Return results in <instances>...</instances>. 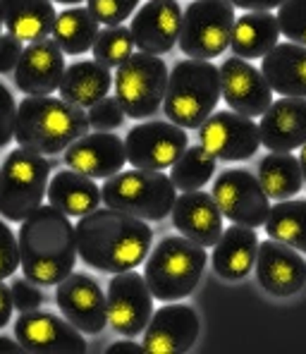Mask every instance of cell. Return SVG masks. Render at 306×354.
Listing matches in <instances>:
<instances>
[{
  "label": "cell",
  "instance_id": "obj_1",
  "mask_svg": "<svg viewBox=\"0 0 306 354\" xmlns=\"http://www.w3.org/2000/svg\"><path fill=\"white\" fill-rule=\"evenodd\" d=\"M75 235L79 259L103 273L139 268L153 244V230L146 221L108 206L82 216Z\"/></svg>",
  "mask_w": 306,
  "mask_h": 354
},
{
  "label": "cell",
  "instance_id": "obj_2",
  "mask_svg": "<svg viewBox=\"0 0 306 354\" xmlns=\"http://www.w3.org/2000/svg\"><path fill=\"white\" fill-rule=\"evenodd\" d=\"M19 266L24 278L41 288H53L77 263V235L70 216L41 204L19 225Z\"/></svg>",
  "mask_w": 306,
  "mask_h": 354
},
{
  "label": "cell",
  "instance_id": "obj_3",
  "mask_svg": "<svg viewBox=\"0 0 306 354\" xmlns=\"http://www.w3.org/2000/svg\"><path fill=\"white\" fill-rule=\"evenodd\" d=\"M89 132L84 108L55 96H24L15 118V139L22 149L41 156H58Z\"/></svg>",
  "mask_w": 306,
  "mask_h": 354
},
{
  "label": "cell",
  "instance_id": "obj_4",
  "mask_svg": "<svg viewBox=\"0 0 306 354\" xmlns=\"http://www.w3.org/2000/svg\"><path fill=\"white\" fill-rule=\"evenodd\" d=\"M220 101V72L211 60H180L168 75L163 111L173 124L199 129Z\"/></svg>",
  "mask_w": 306,
  "mask_h": 354
},
{
  "label": "cell",
  "instance_id": "obj_5",
  "mask_svg": "<svg viewBox=\"0 0 306 354\" xmlns=\"http://www.w3.org/2000/svg\"><path fill=\"white\" fill-rule=\"evenodd\" d=\"M209 254L206 247L182 235L163 237L146 257L144 280L158 301H180L189 297L204 275Z\"/></svg>",
  "mask_w": 306,
  "mask_h": 354
},
{
  "label": "cell",
  "instance_id": "obj_6",
  "mask_svg": "<svg viewBox=\"0 0 306 354\" xmlns=\"http://www.w3.org/2000/svg\"><path fill=\"white\" fill-rule=\"evenodd\" d=\"M178 199L175 185L160 170H120L101 187V201L108 208L129 213L142 221H163Z\"/></svg>",
  "mask_w": 306,
  "mask_h": 354
},
{
  "label": "cell",
  "instance_id": "obj_7",
  "mask_svg": "<svg viewBox=\"0 0 306 354\" xmlns=\"http://www.w3.org/2000/svg\"><path fill=\"white\" fill-rule=\"evenodd\" d=\"M50 182L48 158L17 147L0 165V218L22 223L46 199Z\"/></svg>",
  "mask_w": 306,
  "mask_h": 354
},
{
  "label": "cell",
  "instance_id": "obj_8",
  "mask_svg": "<svg viewBox=\"0 0 306 354\" xmlns=\"http://www.w3.org/2000/svg\"><path fill=\"white\" fill-rule=\"evenodd\" d=\"M235 19V5L230 0H191L180 22V50L194 60L218 58L230 46Z\"/></svg>",
  "mask_w": 306,
  "mask_h": 354
},
{
  "label": "cell",
  "instance_id": "obj_9",
  "mask_svg": "<svg viewBox=\"0 0 306 354\" xmlns=\"http://www.w3.org/2000/svg\"><path fill=\"white\" fill-rule=\"evenodd\" d=\"M168 65L151 53H132L115 70V98L132 120H149L158 113L168 86Z\"/></svg>",
  "mask_w": 306,
  "mask_h": 354
},
{
  "label": "cell",
  "instance_id": "obj_10",
  "mask_svg": "<svg viewBox=\"0 0 306 354\" xmlns=\"http://www.w3.org/2000/svg\"><path fill=\"white\" fill-rule=\"evenodd\" d=\"M189 147V137L182 127L168 120H146L134 124L124 139L127 163L137 170H165Z\"/></svg>",
  "mask_w": 306,
  "mask_h": 354
},
{
  "label": "cell",
  "instance_id": "obj_11",
  "mask_svg": "<svg viewBox=\"0 0 306 354\" xmlns=\"http://www.w3.org/2000/svg\"><path fill=\"white\" fill-rule=\"evenodd\" d=\"M213 199L220 208L222 218H227L235 225L261 227L268 218L271 204L268 194L263 192L256 175L245 168H227L216 177Z\"/></svg>",
  "mask_w": 306,
  "mask_h": 354
},
{
  "label": "cell",
  "instance_id": "obj_12",
  "mask_svg": "<svg viewBox=\"0 0 306 354\" xmlns=\"http://www.w3.org/2000/svg\"><path fill=\"white\" fill-rule=\"evenodd\" d=\"M108 326L124 337H137L144 333L153 316V295L144 275L137 270L113 273L106 292Z\"/></svg>",
  "mask_w": 306,
  "mask_h": 354
},
{
  "label": "cell",
  "instance_id": "obj_13",
  "mask_svg": "<svg viewBox=\"0 0 306 354\" xmlns=\"http://www.w3.org/2000/svg\"><path fill=\"white\" fill-rule=\"evenodd\" d=\"M199 142L216 160H249L261 147V134L254 118L235 111H218L199 127Z\"/></svg>",
  "mask_w": 306,
  "mask_h": 354
},
{
  "label": "cell",
  "instance_id": "obj_14",
  "mask_svg": "<svg viewBox=\"0 0 306 354\" xmlns=\"http://www.w3.org/2000/svg\"><path fill=\"white\" fill-rule=\"evenodd\" d=\"M15 337L31 354H84L86 340L67 319L53 311H22L15 321Z\"/></svg>",
  "mask_w": 306,
  "mask_h": 354
},
{
  "label": "cell",
  "instance_id": "obj_15",
  "mask_svg": "<svg viewBox=\"0 0 306 354\" xmlns=\"http://www.w3.org/2000/svg\"><path fill=\"white\" fill-rule=\"evenodd\" d=\"M55 304L62 319L79 333L98 335L108 326V306L101 285L89 273H70L55 288Z\"/></svg>",
  "mask_w": 306,
  "mask_h": 354
},
{
  "label": "cell",
  "instance_id": "obj_16",
  "mask_svg": "<svg viewBox=\"0 0 306 354\" xmlns=\"http://www.w3.org/2000/svg\"><path fill=\"white\" fill-rule=\"evenodd\" d=\"M220 98L227 108L240 115L256 118L268 111L273 103V88L268 86L261 70L245 58H225L220 67Z\"/></svg>",
  "mask_w": 306,
  "mask_h": 354
},
{
  "label": "cell",
  "instance_id": "obj_17",
  "mask_svg": "<svg viewBox=\"0 0 306 354\" xmlns=\"http://www.w3.org/2000/svg\"><path fill=\"white\" fill-rule=\"evenodd\" d=\"M201 330L199 314L189 304L165 301L144 328L142 350L149 354H182L189 352Z\"/></svg>",
  "mask_w": 306,
  "mask_h": 354
},
{
  "label": "cell",
  "instance_id": "obj_18",
  "mask_svg": "<svg viewBox=\"0 0 306 354\" xmlns=\"http://www.w3.org/2000/svg\"><path fill=\"white\" fill-rule=\"evenodd\" d=\"M254 268L261 288L273 297H294L306 285V261L302 254L278 239L258 242Z\"/></svg>",
  "mask_w": 306,
  "mask_h": 354
},
{
  "label": "cell",
  "instance_id": "obj_19",
  "mask_svg": "<svg viewBox=\"0 0 306 354\" xmlns=\"http://www.w3.org/2000/svg\"><path fill=\"white\" fill-rule=\"evenodd\" d=\"M182 22L178 0H149L132 15L129 34L142 53L165 55L175 48Z\"/></svg>",
  "mask_w": 306,
  "mask_h": 354
},
{
  "label": "cell",
  "instance_id": "obj_20",
  "mask_svg": "<svg viewBox=\"0 0 306 354\" xmlns=\"http://www.w3.org/2000/svg\"><path fill=\"white\" fill-rule=\"evenodd\" d=\"M67 168L91 177V180H108L120 173L127 163L124 142L113 132H86L77 142H72L62 156Z\"/></svg>",
  "mask_w": 306,
  "mask_h": 354
},
{
  "label": "cell",
  "instance_id": "obj_21",
  "mask_svg": "<svg viewBox=\"0 0 306 354\" xmlns=\"http://www.w3.org/2000/svg\"><path fill=\"white\" fill-rule=\"evenodd\" d=\"M55 41L41 39L31 41L19 55V62L12 72L15 86L24 96H50L58 91L60 80L65 75V58Z\"/></svg>",
  "mask_w": 306,
  "mask_h": 354
},
{
  "label": "cell",
  "instance_id": "obj_22",
  "mask_svg": "<svg viewBox=\"0 0 306 354\" xmlns=\"http://www.w3.org/2000/svg\"><path fill=\"white\" fill-rule=\"evenodd\" d=\"M261 144L268 151L292 153L306 144V98L283 96L273 101L258 122Z\"/></svg>",
  "mask_w": 306,
  "mask_h": 354
},
{
  "label": "cell",
  "instance_id": "obj_23",
  "mask_svg": "<svg viewBox=\"0 0 306 354\" xmlns=\"http://www.w3.org/2000/svg\"><path fill=\"white\" fill-rule=\"evenodd\" d=\"M170 213L175 230L201 247H213L222 232V213L209 192H184L175 199Z\"/></svg>",
  "mask_w": 306,
  "mask_h": 354
},
{
  "label": "cell",
  "instance_id": "obj_24",
  "mask_svg": "<svg viewBox=\"0 0 306 354\" xmlns=\"http://www.w3.org/2000/svg\"><path fill=\"white\" fill-rule=\"evenodd\" d=\"M261 75L280 96L306 98V46L276 44L261 58Z\"/></svg>",
  "mask_w": 306,
  "mask_h": 354
},
{
  "label": "cell",
  "instance_id": "obj_25",
  "mask_svg": "<svg viewBox=\"0 0 306 354\" xmlns=\"http://www.w3.org/2000/svg\"><path fill=\"white\" fill-rule=\"evenodd\" d=\"M256 249H258L256 230L232 223L227 230L220 232L218 242L213 244V254H211L213 270L225 280L247 278L249 270L254 268V261H256Z\"/></svg>",
  "mask_w": 306,
  "mask_h": 354
},
{
  "label": "cell",
  "instance_id": "obj_26",
  "mask_svg": "<svg viewBox=\"0 0 306 354\" xmlns=\"http://www.w3.org/2000/svg\"><path fill=\"white\" fill-rule=\"evenodd\" d=\"M46 196H48V204L62 211L65 216L82 218L86 213L96 211L98 204H101V187L91 177L67 168L58 170L50 177Z\"/></svg>",
  "mask_w": 306,
  "mask_h": 354
},
{
  "label": "cell",
  "instance_id": "obj_27",
  "mask_svg": "<svg viewBox=\"0 0 306 354\" xmlns=\"http://www.w3.org/2000/svg\"><path fill=\"white\" fill-rule=\"evenodd\" d=\"M0 12L8 34L29 44L48 39L58 17L53 0H0Z\"/></svg>",
  "mask_w": 306,
  "mask_h": 354
},
{
  "label": "cell",
  "instance_id": "obj_28",
  "mask_svg": "<svg viewBox=\"0 0 306 354\" xmlns=\"http://www.w3.org/2000/svg\"><path fill=\"white\" fill-rule=\"evenodd\" d=\"M113 86V75L106 65L96 60H77L65 67L60 80V98L77 108H91L96 101L108 96Z\"/></svg>",
  "mask_w": 306,
  "mask_h": 354
},
{
  "label": "cell",
  "instance_id": "obj_29",
  "mask_svg": "<svg viewBox=\"0 0 306 354\" xmlns=\"http://www.w3.org/2000/svg\"><path fill=\"white\" fill-rule=\"evenodd\" d=\"M280 39L278 17L271 12H245L235 19L230 34V48L237 58L251 62L263 58Z\"/></svg>",
  "mask_w": 306,
  "mask_h": 354
},
{
  "label": "cell",
  "instance_id": "obj_30",
  "mask_svg": "<svg viewBox=\"0 0 306 354\" xmlns=\"http://www.w3.org/2000/svg\"><path fill=\"white\" fill-rule=\"evenodd\" d=\"M98 19L89 12V8H79V5H72V8L62 10L55 17L53 24V41L55 46L65 55H84L86 50L93 48V41H96L98 31Z\"/></svg>",
  "mask_w": 306,
  "mask_h": 354
},
{
  "label": "cell",
  "instance_id": "obj_31",
  "mask_svg": "<svg viewBox=\"0 0 306 354\" xmlns=\"http://www.w3.org/2000/svg\"><path fill=\"white\" fill-rule=\"evenodd\" d=\"M258 182H261L268 199H276V201L294 199L304 187L299 158H294L292 153L271 151L258 163Z\"/></svg>",
  "mask_w": 306,
  "mask_h": 354
},
{
  "label": "cell",
  "instance_id": "obj_32",
  "mask_svg": "<svg viewBox=\"0 0 306 354\" xmlns=\"http://www.w3.org/2000/svg\"><path fill=\"white\" fill-rule=\"evenodd\" d=\"M263 225L271 239L306 254V199L278 201L276 206H271Z\"/></svg>",
  "mask_w": 306,
  "mask_h": 354
},
{
  "label": "cell",
  "instance_id": "obj_33",
  "mask_svg": "<svg viewBox=\"0 0 306 354\" xmlns=\"http://www.w3.org/2000/svg\"><path fill=\"white\" fill-rule=\"evenodd\" d=\"M213 173H216V158L201 144H194V147H187L182 151V156L173 163L170 180H173L175 189L194 192L209 185Z\"/></svg>",
  "mask_w": 306,
  "mask_h": 354
},
{
  "label": "cell",
  "instance_id": "obj_34",
  "mask_svg": "<svg viewBox=\"0 0 306 354\" xmlns=\"http://www.w3.org/2000/svg\"><path fill=\"white\" fill-rule=\"evenodd\" d=\"M91 50H93L96 62H101V65H106L108 70H111V67H120L122 62L132 55L134 39L127 27L115 24V27H106L98 31Z\"/></svg>",
  "mask_w": 306,
  "mask_h": 354
},
{
  "label": "cell",
  "instance_id": "obj_35",
  "mask_svg": "<svg viewBox=\"0 0 306 354\" xmlns=\"http://www.w3.org/2000/svg\"><path fill=\"white\" fill-rule=\"evenodd\" d=\"M278 27L285 39L306 46V0H285L278 8Z\"/></svg>",
  "mask_w": 306,
  "mask_h": 354
},
{
  "label": "cell",
  "instance_id": "obj_36",
  "mask_svg": "<svg viewBox=\"0 0 306 354\" xmlns=\"http://www.w3.org/2000/svg\"><path fill=\"white\" fill-rule=\"evenodd\" d=\"M89 3V12L106 27H115L122 24L137 12L142 0H86Z\"/></svg>",
  "mask_w": 306,
  "mask_h": 354
},
{
  "label": "cell",
  "instance_id": "obj_37",
  "mask_svg": "<svg viewBox=\"0 0 306 354\" xmlns=\"http://www.w3.org/2000/svg\"><path fill=\"white\" fill-rule=\"evenodd\" d=\"M86 118H89V127L98 129V132H115L117 127H122L127 115L122 113L115 96H103L89 108Z\"/></svg>",
  "mask_w": 306,
  "mask_h": 354
},
{
  "label": "cell",
  "instance_id": "obj_38",
  "mask_svg": "<svg viewBox=\"0 0 306 354\" xmlns=\"http://www.w3.org/2000/svg\"><path fill=\"white\" fill-rule=\"evenodd\" d=\"M17 268H19L17 237H15V232L10 230V225L3 218V221H0V280L15 275Z\"/></svg>",
  "mask_w": 306,
  "mask_h": 354
},
{
  "label": "cell",
  "instance_id": "obj_39",
  "mask_svg": "<svg viewBox=\"0 0 306 354\" xmlns=\"http://www.w3.org/2000/svg\"><path fill=\"white\" fill-rule=\"evenodd\" d=\"M10 292H12V304L19 314L39 309L46 299L44 292H41V285L31 283L29 278H15L12 285H10Z\"/></svg>",
  "mask_w": 306,
  "mask_h": 354
},
{
  "label": "cell",
  "instance_id": "obj_40",
  "mask_svg": "<svg viewBox=\"0 0 306 354\" xmlns=\"http://www.w3.org/2000/svg\"><path fill=\"white\" fill-rule=\"evenodd\" d=\"M15 118H17L15 96L0 82V149H5L15 139Z\"/></svg>",
  "mask_w": 306,
  "mask_h": 354
},
{
  "label": "cell",
  "instance_id": "obj_41",
  "mask_svg": "<svg viewBox=\"0 0 306 354\" xmlns=\"http://www.w3.org/2000/svg\"><path fill=\"white\" fill-rule=\"evenodd\" d=\"M22 50H24L22 41L15 39L12 34H0V75L15 72Z\"/></svg>",
  "mask_w": 306,
  "mask_h": 354
},
{
  "label": "cell",
  "instance_id": "obj_42",
  "mask_svg": "<svg viewBox=\"0 0 306 354\" xmlns=\"http://www.w3.org/2000/svg\"><path fill=\"white\" fill-rule=\"evenodd\" d=\"M235 8L247 10V12H271V10L280 8L285 0H230Z\"/></svg>",
  "mask_w": 306,
  "mask_h": 354
},
{
  "label": "cell",
  "instance_id": "obj_43",
  "mask_svg": "<svg viewBox=\"0 0 306 354\" xmlns=\"http://www.w3.org/2000/svg\"><path fill=\"white\" fill-rule=\"evenodd\" d=\"M12 311H15V304H12V292H10V285H5L0 280V330L10 324L12 319Z\"/></svg>",
  "mask_w": 306,
  "mask_h": 354
},
{
  "label": "cell",
  "instance_id": "obj_44",
  "mask_svg": "<svg viewBox=\"0 0 306 354\" xmlns=\"http://www.w3.org/2000/svg\"><path fill=\"white\" fill-rule=\"evenodd\" d=\"M120 352L139 354V352H144V350H142V345H137L134 340H117L115 345L108 347V354H120Z\"/></svg>",
  "mask_w": 306,
  "mask_h": 354
},
{
  "label": "cell",
  "instance_id": "obj_45",
  "mask_svg": "<svg viewBox=\"0 0 306 354\" xmlns=\"http://www.w3.org/2000/svg\"><path fill=\"white\" fill-rule=\"evenodd\" d=\"M0 352L19 354V352H24V350H22V345H19V342H15V340H10V337H3V335H0Z\"/></svg>",
  "mask_w": 306,
  "mask_h": 354
},
{
  "label": "cell",
  "instance_id": "obj_46",
  "mask_svg": "<svg viewBox=\"0 0 306 354\" xmlns=\"http://www.w3.org/2000/svg\"><path fill=\"white\" fill-rule=\"evenodd\" d=\"M299 165H302V177L306 182V144L302 147V153H299Z\"/></svg>",
  "mask_w": 306,
  "mask_h": 354
},
{
  "label": "cell",
  "instance_id": "obj_47",
  "mask_svg": "<svg viewBox=\"0 0 306 354\" xmlns=\"http://www.w3.org/2000/svg\"><path fill=\"white\" fill-rule=\"evenodd\" d=\"M53 3H60V5H79L82 0H53Z\"/></svg>",
  "mask_w": 306,
  "mask_h": 354
},
{
  "label": "cell",
  "instance_id": "obj_48",
  "mask_svg": "<svg viewBox=\"0 0 306 354\" xmlns=\"http://www.w3.org/2000/svg\"><path fill=\"white\" fill-rule=\"evenodd\" d=\"M0 27H3V12H0Z\"/></svg>",
  "mask_w": 306,
  "mask_h": 354
}]
</instances>
